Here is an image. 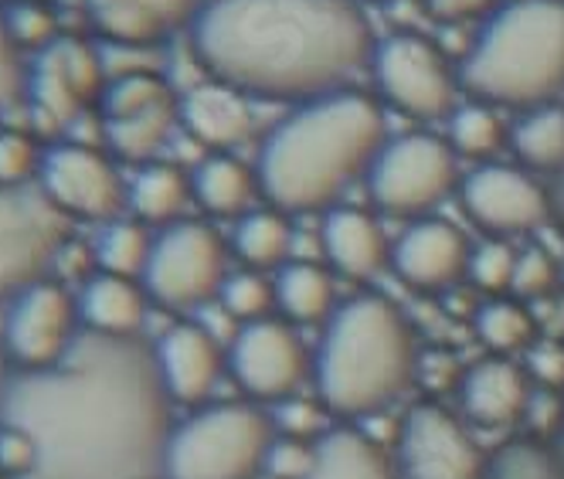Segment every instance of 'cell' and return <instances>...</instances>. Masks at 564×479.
<instances>
[{
	"label": "cell",
	"instance_id": "1",
	"mask_svg": "<svg viewBox=\"0 0 564 479\" xmlns=\"http://www.w3.org/2000/svg\"><path fill=\"white\" fill-rule=\"evenodd\" d=\"M171 405L156 350L86 330L55 368L8 381L4 422L34 435L42 459L31 479H156Z\"/></svg>",
	"mask_w": 564,
	"mask_h": 479
},
{
	"label": "cell",
	"instance_id": "2",
	"mask_svg": "<svg viewBox=\"0 0 564 479\" xmlns=\"http://www.w3.org/2000/svg\"><path fill=\"white\" fill-rule=\"evenodd\" d=\"M371 24L354 0H208L191 48L241 96L319 99L371 58Z\"/></svg>",
	"mask_w": 564,
	"mask_h": 479
},
{
	"label": "cell",
	"instance_id": "3",
	"mask_svg": "<svg viewBox=\"0 0 564 479\" xmlns=\"http://www.w3.org/2000/svg\"><path fill=\"white\" fill-rule=\"evenodd\" d=\"M381 146V106L368 92L340 89L282 119L262 143L256 181L275 211H316L368 174Z\"/></svg>",
	"mask_w": 564,
	"mask_h": 479
},
{
	"label": "cell",
	"instance_id": "4",
	"mask_svg": "<svg viewBox=\"0 0 564 479\" xmlns=\"http://www.w3.org/2000/svg\"><path fill=\"white\" fill-rule=\"evenodd\" d=\"M419 368L415 334L401 309L384 296L344 303L324 334L316 361L319 402L330 412L360 418L388 409Z\"/></svg>",
	"mask_w": 564,
	"mask_h": 479
},
{
	"label": "cell",
	"instance_id": "5",
	"mask_svg": "<svg viewBox=\"0 0 564 479\" xmlns=\"http://www.w3.org/2000/svg\"><path fill=\"white\" fill-rule=\"evenodd\" d=\"M469 96L541 109L564 92V0H513L482 24L459 65Z\"/></svg>",
	"mask_w": 564,
	"mask_h": 479
},
{
	"label": "cell",
	"instance_id": "6",
	"mask_svg": "<svg viewBox=\"0 0 564 479\" xmlns=\"http://www.w3.org/2000/svg\"><path fill=\"white\" fill-rule=\"evenodd\" d=\"M275 443L272 422L256 405H215L174 428L167 443V479H252L265 469Z\"/></svg>",
	"mask_w": 564,
	"mask_h": 479
},
{
	"label": "cell",
	"instance_id": "7",
	"mask_svg": "<svg viewBox=\"0 0 564 479\" xmlns=\"http://www.w3.org/2000/svg\"><path fill=\"white\" fill-rule=\"evenodd\" d=\"M68 246V215L42 187L0 184V300L21 296Z\"/></svg>",
	"mask_w": 564,
	"mask_h": 479
},
{
	"label": "cell",
	"instance_id": "8",
	"mask_svg": "<svg viewBox=\"0 0 564 479\" xmlns=\"http://www.w3.org/2000/svg\"><path fill=\"white\" fill-rule=\"evenodd\" d=\"M459 167L449 140L409 133L381 146L368 171L375 205L391 215H425L456 187Z\"/></svg>",
	"mask_w": 564,
	"mask_h": 479
},
{
	"label": "cell",
	"instance_id": "9",
	"mask_svg": "<svg viewBox=\"0 0 564 479\" xmlns=\"http://www.w3.org/2000/svg\"><path fill=\"white\" fill-rule=\"evenodd\" d=\"M225 279V246L205 221H174L153 238L143 283L160 306L194 309L218 296Z\"/></svg>",
	"mask_w": 564,
	"mask_h": 479
},
{
	"label": "cell",
	"instance_id": "10",
	"mask_svg": "<svg viewBox=\"0 0 564 479\" xmlns=\"http://www.w3.org/2000/svg\"><path fill=\"white\" fill-rule=\"evenodd\" d=\"M375 78L381 96L415 119L449 116L456 106V75L429 37L398 31L375 45Z\"/></svg>",
	"mask_w": 564,
	"mask_h": 479
},
{
	"label": "cell",
	"instance_id": "11",
	"mask_svg": "<svg viewBox=\"0 0 564 479\" xmlns=\"http://www.w3.org/2000/svg\"><path fill=\"white\" fill-rule=\"evenodd\" d=\"M106 65L96 48L78 37H55L31 62L28 99L48 130L72 127L86 116V109L106 92Z\"/></svg>",
	"mask_w": 564,
	"mask_h": 479
},
{
	"label": "cell",
	"instance_id": "12",
	"mask_svg": "<svg viewBox=\"0 0 564 479\" xmlns=\"http://www.w3.org/2000/svg\"><path fill=\"white\" fill-rule=\"evenodd\" d=\"M42 190L68 218L116 221L130 190L119 181L109 156L86 143H58L42 156Z\"/></svg>",
	"mask_w": 564,
	"mask_h": 479
},
{
	"label": "cell",
	"instance_id": "13",
	"mask_svg": "<svg viewBox=\"0 0 564 479\" xmlns=\"http://www.w3.org/2000/svg\"><path fill=\"white\" fill-rule=\"evenodd\" d=\"M78 300L58 283H37L14 296L4 324V347L24 371L55 368L78 340Z\"/></svg>",
	"mask_w": 564,
	"mask_h": 479
},
{
	"label": "cell",
	"instance_id": "14",
	"mask_svg": "<svg viewBox=\"0 0 564 479\" xmlns=\"http://www.w3.org/2000/svg\"><path fill=\"white\" fill-rule=\"evenodd\" d=\"M228 361L241 391L259 402H286L310 371V357L296 330L272 316L238 330Z\"/></svg>",
	"mask_w": 564,
	"mask_h": 479
},
{
	"label": "cell",
	"instance_id": "15",
	"mask_svg": "<svg viewBox=\"0 0 564 479\" xmlns=\"http://www.w3.org/2000/svg\"><path fill=\"white\" fill-rule=\"evenodd\" d=\"M398 459L405 479H479L482 456L473 435L438 405H419L401 425Z\"/></svg>",
	"mask_w": 564,
	"mask_h": 479
},
{
	"label": "cell",
	"instance_id": "16",
	"mask_svg": "<svg viewBox=\"0 0 564 479\" xmlns=\"http://www.w3.org/2000/svg\"><path fill=\"white\" fill-rule=\"evenodd\" d=\"M463 208L479 228L497 235H520L547 221L551 197L523 171L487 164L463 181Z\"/></svg>",
	"mask_w": 564,
	"mask_h": 479
},
{
	"label": "cell",
	"instance_id": "17",
	"mask_svg": "<svg viewBox=\"0 0 564 479\" xmlns=\"http://www.w3.org/2000/svg\"><path fill=\"white\" fill-rule=\"evenodd\" d=\"M469 255L473 249L449 221L425 218L401 235L391 262L409 286L446 290L459 283L463 275H469Z\"/></svg>",
	"mask_w": 564,
	"mask_h": 479
},
{
	"label": "cell",
	"instance_id": "18",
	"mask_svg": "<svg viewBox=\"0 0 564 479\" xmlns=\"http://www.w3.org/2000/svg\"><path fill=\"white\" fill-rule=\"evenodd\" d=\"M93 28L116 48H147L194 21L200 0H86Z\"/></svg>",
	"mask_w": 564,
	"mask_h": 479
},
{
	"label": "cell",
	"instance_id": "19",
	"mask_svg": "<svg viewBox=\"0 0 564 479\" xmlns=\"http://www.w3.org/2000/svg\"><path fill=\"white\" fill-rule=\"evenodd\" d=\"M153 350L174 402L197 405L215 391L221 378V350L208 327L177 324L160 337Z\"/></svg>",
	"mask_w": 564,
	"mask_h": 479
},
{
	"label": "cell",
	"instance_id": "20",
	"mask_svg": "<svg viewBox=\"0 0 564 479\" xmlns=\"http://www.w3.org/2000/svg\"><path fill=\"white\" fill-rule=\"evenodd\" d=\"M463 405L473 422L487 428L513 425L531 405L528 374L507 357H490L466 371L463 378Z\"/></svg>",
	"mask_w": 564,
	"mask_h": 479
},
{
	"label": "cell",
	"instance_id": "21",
	"mask_svg": "<svg viewBox=\"0 0 564 479\" xmlns=\"http://www.w3.org/2000/svg\"><path fill=\"white\" fill-rule=\"evenodd\" d=\"M181 119L194 140L215 150L238 146L252 133V109L238 89L225 83H200L181 99Z\"/></svg>",
	"mask_w": 564,
	"mask_h": 479
},
{
	"label": "cell",
	"instance_id": "22",
	"mask_svg": "<svg viewBox=\"0 0 564 479\" xmlns=\"http://www.w3.org/2000/svg\"><path fill=\"white\" fill-rule=\"evenodd\" d=\"M324 252L350 279H371L388 262L381 225L360 208H334L324 221Z\"/></svg>",
	"mask_w": 564,
	"mask_h": 479
},
{
	"label": "cell",
	"instance_id": "23",
	"mask_svg": "<svg viewBox=\"0 0 564 479\" xmlns=\"http://www.w3.org/2000/svg\"><path fill=\"white\" fill-rule=\"evenodd\" d=\"M78 313H83V324L93 334L137 337V330L143 327V316H147V303H143V293L133 286V279L102 272V275H93L83 286Z\"/></svg>",
	"mask_w": 564,
	"mask_h": 479
},
{
	"label": "cell",
	"instance_id": "24",
	"mask_svg": "<svg viewBox=\"0 0 564 479\" xmlns=\"http://www.w3.org/2000/svg\"><path fill=\"white\" fill-rule=\"evenodd\" d=\"M306 479H398L388 453L357 428H334L316 443Z\"/></svg>",
	"mask_w": 564,
	"mask_h": 479
},
{
	"label": "cell",
	"instance_id": "25",
	"mask_svg": "<svg viewBox=\"0 0 564 479\" xmlns=\"http://www.w3.org/2000/svg\"><path fill=\"white\" fill-rule=\"evenodd\" d=\"M194 197V181L174 164H150L130 184V208L153 225H174Z\"/></svg>",
	"mask_w": 564,
	"mask_h": 479
},
{
	"label": "cell",
	"instance_id": "26",
	"mask_svg": "<svg viewBox=\"0 0 564 479\" xmlns=\"http://www.w3.org/2000/svg\"><path fill=\"white\" fill-rule=\"evenodd\" d=\"M513 153L534 171L561 174L564 171V109L541 106L520 116V123L510 130Z\"/></svg>",
	"mask_w": 564,
	"mask_h": 479
},
{
	"label": "cell",
	"instance_id": "27",
	"mask_svg": "<svg viewBox=\"0 0 564 479\" xmlns=\"http://www.w3.org/2000/svg\"><path fill=\"white\" fill-rule=\"evenodd\" d=\"M191 181H194V197L212 215H241L249 208L252 190L259 184L249 174V167L231 156H208L205 164H197Z\"/></svg>",
	"mask_w": 564,
	"mask_h": 479
},
{
	"label": "cell",
	"instance_id": "28",
	"mask_svg": "<svg viewBox=\"0 0 564 479\" xmlns=\"http://www.w3.org/2000/svg\"><path fill=\"white\" fill-rule=\"evenodd\" d=\"M275 306L290 319L313 324L324 319L334 306V283L330 275L313 262H290L275 275Z\"/></svg>",
	"mask_w": 564,
	"mask_h": 479
},
{
	"label": "cell",
	"instance_id": "29",
	"mask_svg": "<svg viewBox=\"0 0 564 479\" xmlns=\"http://www.w3.org/2000/svg\"><path fill=\"white\" fill-rule=\"evenodd\" d=\"M177 123V106L167 102L160 109H150L143 116H130V119H112V123H102L106 133V146L130 160V164H147L160 150L167 146L171 133Z\"/></svg>",
	"mask_w": 564,
	"mask_h": 479
},
{
	"label": "cell",
	"instance_id": "30",
	"mask_svg": "<svg viewBox=\"0 0 564 479\" xmlns=\"http://www.w3.org/2000/svg\"><path fill=\"white\" fill-rule=\"evenodd\" d=\"M235 249L256 269L282 265L293 249V228L282 211H249L235 228Z\"/></svg>",
	"mask_w": 564,
	"mask_h": 479
},
{
	"label": "cell",
	"instance_id": "31",
	"mask_svg": "<svg viewBox=\"0 0 564 479\" xmlns=\"http://www.w3.org/2000/svg\"><path fill=\"white\" fill-rule=\"evenodd\" d=\"M167 102H174V96L156 72H123L109 78L99 109H102V123H112V119L143 116Z\"/></svg>",
	"mask_w": 564,
	"mask_h": 479
},
{
	"label": "cell",
	"instance_id": "32",
	"mask_svg": "<svg viewBox=\"0 0 564 479\" xmlns=\"http://www.w3.org/2000/svg\"><path fill=\"white\" fill-rule=\"evenodd\" d=\"M150 252H153V238L143 228V221H112L99 235V246H96V259L102 272L123 275V279L143 275Z\"/></svg>",
	"mask_w": 564,
	"mask_h": 479
},
{
	"label": "cell",
	"instance_id": "33",
	"mask_svg": "<svg viewBox=\"0 0 564 479\" xmlns=\"http://www.w3.org/2000/svg\"><path fill=\"white\" fill-rule=\"evenodd\" d=\"M476 334L497 353H513L534 344V319L520 303L497 300L476 313Z\"/></svg>",
	"mask_w": 564,
	"mask_h": 479
},
{
	"label": "cell",
	"instance_id": "34",
	"mask_svg": "<svg viewBox=\"0 0 564 479\" xmlns=\"http://www.w3.org/2000/svg\"><path fill=\"white\" fill-rule=\"evenodd\" d=\"M503 143L500 116L487 102H469L453 109L449 119V146L463 156H490Z\"/></svg>",
	"mask_w": 564,
	"mask_h": 479
},
{
	"label": "cell",
	"instance_id": "35",
	"mask_svg": "<svg viewBox=\"0 0 564 479\" xmlns=\"http://www.w3.org/2000/svg\"><path fill=\"white\" fill-rule=\"evenodd\" d=\"M218 296H221V309L231 319L256 324V319H265L269 309L275 306V283H269L259 272H235L225 279Z\"/></svg>",
	"mask_w": 564,
	"mask_h": 479
},
{
	"label": "cell",
	"instance_id": "36",
	"mask_svg": "<svg viewBox=\"0 0 564 479\" xmlns=\"http://www.w3.org/2000/svg\"><path fill=\"white\" fill-rule=\"evenodd\" d=\"M8 31L18 42V48H34L42 52L45 45H52L58 31H55V14L37 4V0H11L8 8Z\"/></svg>",
	"mask_w": 564,
	"mask_h": 479
},
{
	"label": "cell",
	"instance_id": "37",
	"mask_svg": "<svg viewBox=\"0 0 564 479\" xmlns=\"http://www.w3.org/2000/svg\"><path fill=\"white\" fill-rule=\"evenodd\" d=\"M490 479H557V466L534 443H510L490 459Z\"/></svg>",
	"mask_w": 564,
	"mask_h": 479
},
{
	"label": "cell",
	"instance_id": "38",
	"mask_svg": "<svg viewBox=\"0 0 564 479\" xmlns=\"http://www.w3.org/2000/svg\"><path fill=\"white\" fill-rule=\"evenodd\" d=\"M517 252L507 242H482L469 255V279L487 293H503L513 286Z\"/></svg>",
	"mask_w": 564,
	"mask_h": 479
},
{
	"label": "cell",
	"instance_id": "39",
	"mask_svg": "<svg viewBox=\"0 0 564 479\" xmlns=\"http://www.w3.org/2000/svg\"><path fill=\"white\" fill-rule=\"evenodd\" d=\"M561 279V265L544 252V249H528L517 255V269H513V293L523 300H538L547 296Z\"/></svg>",
	"mask_w": 564,
	"mask_h": 479
},
{
	"label": "cell",
	"instance_id": "40",
	"mask_svg": "<svg viewBox=\"0 0 564 479\" xmlns=\"http://www.w3.org/2000/svg\"><path fill=\"white\" fill-rule=\"evenodd\" d=\"M37 443L34 435L21 425H0V476L8 479H31L37 469Z\"/></svg>",
	"mask_w": 564,
	"mask_h": 479
},
{
	"label": "cell",
	"instance_id": "41",
	"mask_svg": "<svg viewBox=\"0 0 564 479\" xmlns=\"http://www.w3.org/2000/svg\"><path fill=\"white\" fill-rule=\"evenodd\" d=\"M28 75L31 65H24L21 48L8 31V21L0 18V112L18 106L28 96Z\"/></svg>",
	"mask_w": 564,
	"mask_h": 479
},
{
	"label": "cell",
	"instance_id": "42",
	"mask_svg": "<svg viewBox=\"0 0 564 479\" xmlns=\"http://www.w3.org/2000/svg\"><path fill=\"white\" fill-rule=\"evenodd\" d=\"M34 171H42V156L31 137L24 133H0V184L4 187H21Z\"/></svg>",
	"mask_w": 564,
	"mask_h": 479
},
{
	"label": "cell",
	"instance_id": "43",
	"mask_svg": "<svg viewBox=\"0 0 564 479\" xmlns=\"http://www.w3.org/2000/svg\"><path fill=\"white\" fill-rule=\"evenodd\" d=\"M316 459V446H310L306 438L282 435L272 443L265 456V476L269 479H306Z\"/></svg>",
	"mask_w": 564,
	"mask_h": 479
},
{
	"label": "cell",
	"instance_id": "44",
	"mask_svg": "<svg viewBox=\"0 0 564 479\" xmlns=\"http://www.w3.org/2000/svg\"><path fill=\"white\" fill-rule=\"evenodd\" d=\"M279 428L293 435V438H306L319 428V422H324V415H319V409L313 402H306V398H286V402L279 405V415H275Z\"/></svg>",
	"mask_w": 564,
	"mask_h": 479
},
{
	"label": "cell",
	"instance_id": "45",
	"mask_svg": "<svg viewBox=\"0 0 564 479\" xmlns=\"http://www.w3.org/2000/svg\"><path fill=\"white\" fill-rule=\"evenodd\" d=\"M497 0H425V8L435 21L459 24V21H476L494 11Z\"/></svg>",
	"mask_w": 564,
	"mask_h": 479
},
{
	"label": "cell",
	"instance_id": "46",
	"mask_svg": "<svg viewBox=\"0 0 564 479\" xmlns=\"http://www.w3.org/2000/svg\"><path fill=\"white\" fill-rule=\"evenodd\" d=\"M531 374L547 388L564 384V347L561 344H534L531 347Z\"/></svg>",
	"mask_w": 564,
	"mask_h": 479
},
{
	"label": "cell",
	"instance_id": "47",
	"mask_svg": "<svg viewBox=\"0 0 564 479\" xmlns=\"http://www.w3.org/2000/svg\"><path fill=\"white\" fill-rule=\"evenodd\" d=\"M551 211L557 215V221H561V228H564V171L557 174V184H554V190H551Z\"/></svg>",
	"mask_w": 564,
	"mask_h": 479
},
{
	"label": "cell",
	"instance_id": "48",
	"mask_svg": "<svg viewBox=\"0 0 564 479\" xmlns=\"http://www.w3.org/2000/svg\"><path fill=\"white\" fill-rule=\"evenodd\" d=\"M8 371H4V357H0V425H4V402H8Z\"/></svg>",
	"mask_w": 564,
	"mask_h": 479
},
{
	"label": "cell",
	"instance_id": "49",
	"mask_svg": "<svg viewBox=\"0 0 564 479\" xmlns=\"http://www.w3.org/2000/svg\"><path fill=\"white\" fill-rule=\"evenodd\" d=\"M557 432H561V456H564V418H561V428Z\"/></svg>",
	"mask_w": 564,
	"mask_h": 479
},
{
	"label": "cell",
	"instance_id": "50",
	"mask_svg": "<svg viewBox=\"0 0 564 479\" xmlns=\"http://www.w3.org/2000/svg\"><path fill=\"white\" fill-rule=\"evenodd\" d=\"M561 283H564V262H561Z\"/></svg>",
	"mask_w": 564,
	"mask_h": 479
},
{
	"label": "cell",
	"instance_id": "51",
	"mask_svg": "<svg viewBox=\"0 0 564 479\" xmlns=\"http://www.w3.org/2000/svg\"><path fill=\"white\" fill-rule=\"evenodd\" d=\"M0 479H4V476H0Z\"/></svg>",
	"mask_w": 564,
	"mask_h": 479
}]
</instances>
